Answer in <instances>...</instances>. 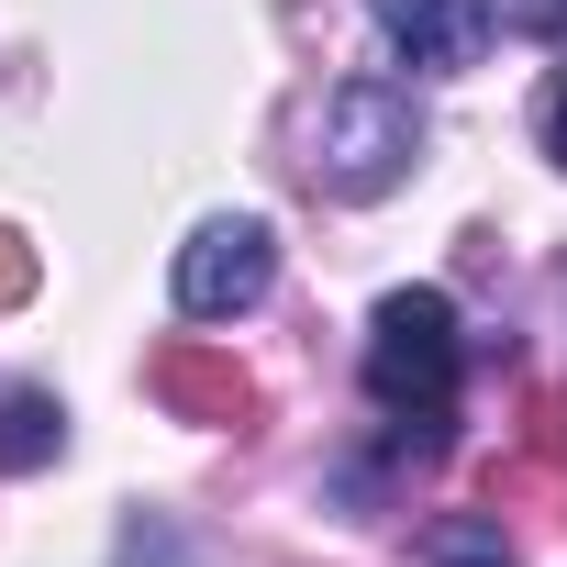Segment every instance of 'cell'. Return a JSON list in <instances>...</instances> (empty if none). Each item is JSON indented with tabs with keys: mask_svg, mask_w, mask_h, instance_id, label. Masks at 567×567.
Here are the masks:
<instances>
[{
	"mask_svg": "<svg viewBox=\"0 0 567 567\" xmlns=\"http://www.w3.org/2000/svg\"><path fill=\"white\" fill-rule=\"evenodd\" d=\"M456 379H467V334H456V301L445 290H390L368 312V401L401 423V445H445V412H456Z\"/></svg>",
	"mask_w": 567,
	"mask_h": 567,
	"instance_id": "6da1fadb",
	"label": "cell"
},
{
	"mask_svg": "<svg viewBox=\"0 0 567 567\" xmlns=\"http://www.w3.org/2000/svg\"><path fill=\"white\" fill-rule=\"evenodd\" d=\"M412 167H423V101H412V79H379V68L346 79L323 101V123H312V178L334 200H390Z\"/></svg>",
	"mask_w": 567,
	"mask_h": 567,
	"instance_id": "7a4b0ae2",
	"label": "cell"
},
{
	"mask_svg": "<svg viewBox=\"0 0 567 567\" xmlns=\"http://www.w3.org/2000/svg\"><path fill=\"white\" fill-rule=\"evenodd\" d=\"M278 290V234L256 223V212H223V223H200L189 245H178V312L189 323H234V312H256Z\"/></svg>",
	"mask_w": 567,
	"mask_h": 567,
	"instance_id": "3957f363",
	"label": "cell"
},
{
	"mask_svg": "<svg viewBox=\"0 0 567 567\" xmlns=\"http://www.w3.org/2000/svg\"><path fill=\"white\" fill-rule=\"evenodd\" d=\"M145 390L167 401V412H189V423H256V379L234 368V357H212V346H156V368H145Z\"/></svg>",
	"mask_w": 567,
	"mask_h": 567,
	"instance_id": "277c9868",
	"label": "cell"
},
{
	"mask_svg": "<svg viewBox=\"0 0 567 567\" xmlns=\"http://www.w3.org/2000/svg\"><path fill=\"white\" fill-rule=\"evenodd\" d=\"M368 23L412 79H456L478 56V12H456V0H368Z\"/></svg>",
	"mask_w": 567,
	"mask_h": 567,
	"instance_id": "5b68a950",
	"label": "cell"
},
{
	"mask_svg": "<svg viewBox=\"0 0 567 567\" xmlns=\"http://www.w3.org/2000/svg\"><path fill=\"white\" fill-rule=\"evenodd\" d=\"M423 567H523V556H512V534L489 512H434L423 523Z\"/></svg>",
	"mask_w": 567,
	"mask_h": 567,
	"instance_id": "8992f818",
	"label": "cell"
},
{
	"mask_svg": "<svg viewBox=\"0 0 567 567\" xmlns=\"http://www.w3.org/2000/svg\"><path fill=\"white\" fill-rule=\"evenodd\" d=\"M56 445H68V412H56L45 390H12V401H0V467H12V478L45 467Z\"/></svg>",
	"mask_w": 567,
	"mask_h": 567,
	"instance_id": "52a82bcc",
	"label": "cell"
},
{
	"mask_svg": "<svg viewBox=\"0 0 567 567\" xmlns=\"http://www.w3.org/2000/svg\"><path fill=\"white\" fill-rule=\"evenodd\" d=\"M112 567H200V556H189V534H178L167 512H134V523L112 534Z\"/></svg>",
	"mask_w": 567,
	"mask_h": 567,
	"instance_id": "ba28073f",
	"label": "cell"
},
{
	"mask_svg": "<svg viewBox=\"0 0 567 567\" xmlns=\"http://www.w3.org/2000/svg\"><path fill=\"white\" fill-rule=\"evenodd\" d=\"M489 34H567V0H489Z\"/></svg>",
	"mask_w": 567,
	"mask_h": 567,
	"instance_id": "9c48e42d",
	"label": "cell"
},
{
	"mask_svg": "<svg viewBox=\"0 0 567 567\" xmlns=\"http://www.w3.org/2000/svg\"><path fill=\"white\" fill-rule=\"evenodd\" d=\"M0 301H34V245L0 223Z\"/></svg>",
	"mask_w": 567,
	"mask_h": 567,
	"instance_id": "30bf717a",
	"label": "cell"
},
{
	"mask_svg": "<svg viewBox=\"0 0 567 567\" xmlns=\"http://www.w3.org/2000/svg\"><path fill=\"white\" fill-rule=\"evenodd\" d=\"M545 156L567 167V68H556V90H545Z\"/></svg>",
	"mask_w": 567,
	"mask_h": 567,
	"instance_id": "8fae6325",
	"label": "cell"
}]
</instances>
